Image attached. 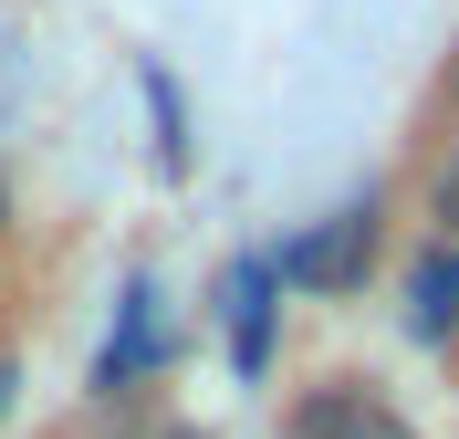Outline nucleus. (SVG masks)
<instances>
[{"instance_id": "obj_1", "label": "nucleus", "mask_w": 459, "mask_h": 439, "mask_svg": "<svg viewBox=\"0 0 459 439\" xmlns=\"http://www.w3.org/2000/svg\"><path fill=\"white\" fill-rule=\"evenodd\" d=\"M272 262H282V283H303V293H344V283H366V262H376V199L334 209L314 241H292V251H272Z\"/></svg>"}, {"instance_id": "obj_2", "label": "nucleus", "mask_w": 459, "mask_h": 439, "mask_svg": "<svg viewBox=\"0 0 459 439\" xmlns=\"http://www.w3.org/2000/svg\"><path fill=\"white\" fill-rule=\"evenodd\" d=\"M282 439H407V418L386 408L376 387H314V398L282 418Z\"/></svg>"}, {"instance_id": "obj_3", "label": "nucleus", "mask_w": 459, "mask_h": 439, "mask_svg": "<svg viewBox=\"0 0 459 439\" xmlns=\"http://www.w3.org/2000/svg\"><path fill=\"white\" fill-rule=\"evenodd\" d=\"M272 293H282V262H230L220 303H230V356H240V377H261L272 366Z\"/></svg>"}, {"instance_id": "obj_4", "label": "nucleus", "mask_w": 459, "mask_h": 439, "mask_svg": "<svg viewBox=\"0 0 459 439\" xmlns=\"http://www.w3.org/2000/svg\"><path fill=\"white\" fill-rule=\"evenodd\" d=\"M407 335H418V346H449L459 335V251L449 241H429V251L407 262Z\"/></svg>"}, {"instance_id": "obj_5", "label": "nucleus", "mask_w": 459, "mask_h": 439, "mask_svg": "<svg viewBox=\"0 0 459 439\" xmlns=\"http://www.w3.org/2000/svg\"><path fill=\"white\" fill-rule=\"evenodd\" d=\"M146 366H157V293L126 283V324H115L105 356H94V387H136Z\"/></svg>"}, {"instance_id": "obj_6", "label": "nucleus", "mask_w": 459, "mask_h": 439, "mask_svg": "<svg viewBox=\"0 0 459 439\" xmlns=\"http://www.w3.org/2000/svg\"><path fill=\"white\" fill-rule=\"evenodd\" d=\"M429 199H438V220H449V231H459V157H449V168H438V189H429Z\"/></svg>"}, {"instance_id": "obj_7", "label": "nucleus", "mask_w": 459, "mask_h": 439, "mask_svg": "<svg viewBox=\"0 0 459 439\" xmlns=\"http://www.w3.org/2000/svg\"><path fill=\"white\" fill-rule=\"evenodd\" d=\"M0 408H11V377H0Z\"/></svg>"}, {"instance_id": "obj_8", "label": "nucleus", "mask_w": 459, "mask_h": 439, "mask_svg": "<svg viewBox=\"0 0 459 439\" xmlns=\"http://www.w3.org/2000/svg\"><path fill=\"white\" fill-rule=\"evenodd\" d=\"M0 220H11V199H0Z\"/></svg>"}, {"instance_id": "obj_9", "label": "nucleus", "mask_w": 459, "mask_h": 439, "mask_svg": "<svg viewBox=\"0 0 459 439\" xmlns=\"http://www.w3.org/2000/svg\"><path fill=\"white\" fill-rule=\"evenodd\" d=\"M449 94H459V74H449Z\"/></svg>"}]
</instances>
